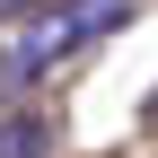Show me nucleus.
<instances>
[{"label": "nucleus", "mask_w": 158, "mask_h": 158, "mask_svg": "<svg viewBox=\"0 0 158 158\" xmlns=\"http://www.w3.org/2000/svg\"><path fill=\"white\" fill-rule=\"evenodd\" d=\"M9 9H27V0H0V18H9Z\"/></svg>", "instance_id": "nucleus-3"}, {"label": "nucleus", "mask_w": 158, "mask_h": 158, "mask_svg": "<svg viewBox=\"0 0 158 158\" xmlns=\"http://www.w3.org/2000/svg\"><path fill=\"white\" fill-rule=\"evenodd\" d=\"M44 149H53L44 114H9V123H0V158H44Z\"/></svg>", "instance_id": "nucleus-2"}, {"label": "nucleus", "mask_w": 158, "mask_h": 158, "mask_svg": "<svg viewBox=\"0 0 158 158\" xmlns=\"http://www.w3.org/2000/svg\"><path fill=\"white\" fill-rule=\"evenodd\" d=\"M123 18H132V0H62L44 27H27V35H18V53H9V79H44V70L79 62V53H88L97 35H114Z\"/></svg>", "instance_id": "nucleus-1"}]
</instances>
